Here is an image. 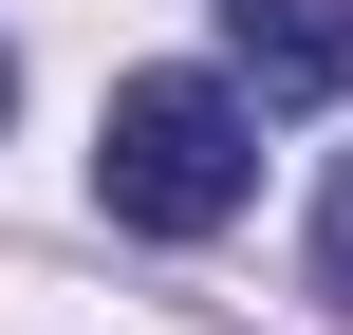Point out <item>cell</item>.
<instances>
[{
	"label": "cell",
	"mask_w": 353,
	"mask_h": 335,
	"mask_svg": "<svg viewBox=\"0 0 353 335\" xmlns=\"http://www.w3.org/2000/svg\"><path fill=\"white\" fill-rule=\"evenodd\" d=\"M0 112H19V56H0Z\"/></svg>",
	"instance_id": "cell-4"
},
{
	"label": "cell",
	"mask_w": 353,
	"mask_h": 335,
	"mask_svg": "<svg viewBox=\"0 0 353 335\" xmlns=\"http://www.w3.org/2000/svg\"><path fill=\"white\" fill-rule=\"evenodd\" d=\"M316 280L353 298V168H335V205H316Z\"/></svg>",
	"instance_id": "cell-3"
},
{
	"label": "cell",
	"mask_w": 353,
	"mask_h": 335,
	"mask_svg": "<svg viewBox=\"0 0 353 335\" xmlns=\"http://www.w3.org/2000/svg\"><path fill=\"white\" fill-rule=\"evenodd\" d=\"M242 75H261V93H353V19H316V0H242Z\"/></svg>",
	"instance_id": "cell-2"
},
{
	"label": "cell",
	"mask_w": 353,
	"mask_h": 335,
	"mask_svg": "<svg viewBox=\"0 0 353 335\" xmlns=\"http://www.w3.org/2000/svg\"><path fill=\"white\" fill-rule=\"evenodd\" d=\"M261 186V93L242 75H112L93 112V205L130 242H223Z\"/></svg>",
	"instance_id": "cell-1"
}]
</instances>
